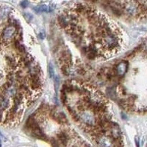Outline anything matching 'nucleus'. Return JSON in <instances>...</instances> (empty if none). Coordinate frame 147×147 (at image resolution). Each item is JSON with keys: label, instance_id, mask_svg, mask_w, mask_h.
Instances as JSON below:
<instances>
[{"label": "nucleus", "instance_id": "nucleus-1", "mask_svg": "<svg viewBox=\"0 0 147 147\" xmlns=\"http://www.w3.org/2000/svg\"><path fill=\"white\" fill-rule=\"evenodd\" d=\"M102 38V45L107 49L113 51L118 49L120 46V39H119L118 32H111L103 36Z\"/></svg>", "mask_w": 147, "mask_h": 147}, {"label": "nucleus", "instance_id": "nucleus-2", "mask_svg": "<svg viewBox=\"0 0 147 147\" xmlns=\"http://www.w3.org/2000/svg\"><path fill=\"white\" fill-rule=\"evenodd\" d=\"M123 11L128 16L135 17L140 13V1L126 0L123 5Z\"/></svg>", "mask_w": 147, "mask_h": 147}, {"label": "nucleus", "instance_id": "nucleus-3", "mask_svg": "<svg viewBox=\"0 0 147 147\" xmlns=\"http://www.w3.org/2000/svg\"><path fill=\"white\" fill-rule=\"evenodd\" d=\"M79 121H80L82 124L85 126L92 127L96 124V117L95 113L88 109H85L83 110H81L80 113H79Z\"/></svg>", "mask_w": 147, "mask_h": 147}, {"label": "nucleus", "instance_id": "nucleus-4", "mask_svg": "<svg viewBox=\"0 0 147 147\" xmlns=\"http://www.w3.org/2000/svg\"><path fill=\"white\" fill-rule=\"evenodd\" d=\"M96 141L101 147H114L113 139L109 136L99 135L96 137Z\"/></svg>", "mask_w": 147, "mask_h": 147}, {"label": "nucleus", "instance_id": "nucleus-5", "mask_svg": "<svg viewBox=\"0 0 147 147\" xmlns=\"http://www.w3.org/2000/svg\"><path fill=\"white\" fill-rule=\"evenodd\" d=\"M16 32V28L14 26L10 25L5 27L2 32V39L5 41H10L13 38Z\"/></svg>", "mask_w": 147, "mask_h": 147}, {"label": "nucleus", "instance_id": "nucleus-6", "mask_svg": "<svg viewBox=\"0 0 147 147\" xmlns=\"http://www.w3.org/2000/svg\"><path fill=\"white\" fill-rule=\"evenodd\" d=\"M128 69V62L127 61H122L115 67V73L119 77H123Z\"/></svg>", "mask_w": 147, "mask_h": 147}, {"label": "nucleus", "instance_id": "nucleus-7", "mask_svg": "<svg viewBox=\"0 0 147 147\" xmlns=\"http://www.w3.org/2000/svg\"><path fill=\"white\" fill-rule=\"evenodd\" d=\"M53 9L54 8L52 7L48 6L47 5H41L34 7V10L35 11V13H48V12L52 11Z\"/></svg>", "mask_w": 147, "mask_h": 147}, {"label": "nucleus", "instance_id": "nucleus-8", "mask_svg": "<svg viewBox=\"0 0 147 147\" xmlns=\"http://www.w3.org/2000/svg\"><path fill=\"white\" fill-rule=\"evenodd\" d=\"M11 10L12 9L10 7H7V6L0 7V21H4L6 19Z\"/></svg>", "mask_w": 147, "mask_h": 147}, {"label": "nucleus", "instance_id": "nucleus-9", "mask_svg": "<svg viewBox=\"0 0 147 147\" xmlns=\"http://www.w3.org/2000/svg\"><path fill=\"white\" fill-rule=\"evenodd\" d=\"M55 120L57 121V122L60 123V124H65L67 122V119L66 116L65 115V114L63 113H60L55 114Z\"/></svg>", "mask_w": 147, "mask_h": 147}, {"label": "nucleus", "instance_id": "nucleus-10", "mask_svg": "<svg viewBox=\"0 0 147 147\" xmlns=\"http://www.w3.org/2000/svg\"><path fill=\"white\" fill-rule=\"evenodd\" d=\"M58 138L60 139V142L62 143L63 145H66L67 144V140H68V138L67 136L64 132H60L58 135Z\"/></svg>", "mask_w": 147, "mask_h": 147}, {"label": "nucleus", "instance_id": "nucleus-11", "mask_svg": "<svg viewBox=\"0 0 147 147\" xmlns=\"http://www.w3.org/2000/svg\"><path fill=\"white\" fill-rule=\"evenodd\" d=\"M49 74L51 78H53L55 77V69L52 63H49Z\"/></svg>", "mask_w": 147, "mask_h": 147}, {"label": "nucleus", "instance_id": "nucleus-12", "mask_svg": "<svg viewBox=\"0 0 147 147\" xmlns=\"http://www.w3.org/2000/svg\"><path fill=\"white\" fill-rule=\"evenodd\" d=\"M108 96L112 98V99H115V92L113 90V88H109L107 90Z\"/></svg>", "mask_w": 147, "mask_h": 147}, {"label": "nucleus", "instance_id": "nucleus-13", "mask_svg": "<svg viewBox=\"0 0 147 147\" xmlns=\"http://www.w3.org/2000/svg\"><path fill=\"white\" fill-rule=\"evenodd\" d=\"M85 70L84 68H82V67H79L78 69H77V73L79 74H80V75H83V74H85Z\"/></svg>", "mask_w": 147, "mask_h": 147}, {"label": "nucleus", "instance_id": "nucleus-14", "mask_svg": "<svg viewBox=\"0 0 147 147\" xmlns=\"http://www.w3.org/2000/svg\"><path fill=\"white\" fill-rule=\"evenodd\" d=\"M24 17L27 18V20L28 21V22H30V21L31 20V19H32V15H30V14H29V13H25V15H24Z\"/></svg>", "mask_w": 147, "mask_h": 147}, {"label": "nucleus", "instance_id": "nucleus-15", "mask_svg": "<svg viewBox=\"0 0 147 147\" xmlns=\"http://www.w3.org/2000/svg\"><path fill=\"white\" fill-rule=\"evenodd\" d=\"M21 5H22V7L25 8V7H27V5H28V2H27V1H23V2L21 3Z\"/></svg>", "mask_w": 147, "mask_h": 147}, {"label": "nucleus", "instance_id": "nucleus-16", "mask_svg": "<svg viewBox=\"0 0 147 147\" xmlns=\"http://www.w3.org/2000/svg\"><path fill=\"white\" fill-rule=\"evenodd\" d=\"M39 38H40V39H44L46 38V34L45 32H40L38 35Z\"/></svg>", "mask_w": 147, "mask_h": 147}, {"label": "nucleus", "instance_id": "nucleus-17", "mask_svg": "<svg viewBox=\"0 0 147 147\" xmlns=\"http://www.w3.org/2000/svg\"><path fill=\"white\" fill-rule=\"evenodd\" d=\"M136 144L137 147H140V143H139V138L138 137H136Z\"/></svg>", "mask_w": 147, "mask_h": 147}, {"label": "nucleus", "instance_id": "nucleus-18", "mask_svg": "<svg viewBox=\"0 0 147 147\" xmlns=\"http://www.w3.org/2000/svg\"><path fill=\"white\" fill-rule=\"evenodd\" d=\"M2 146V142H1V140H0V147Z\"/></svg>", "mask_w": 147, "mask_h": 147}]
</instances>
